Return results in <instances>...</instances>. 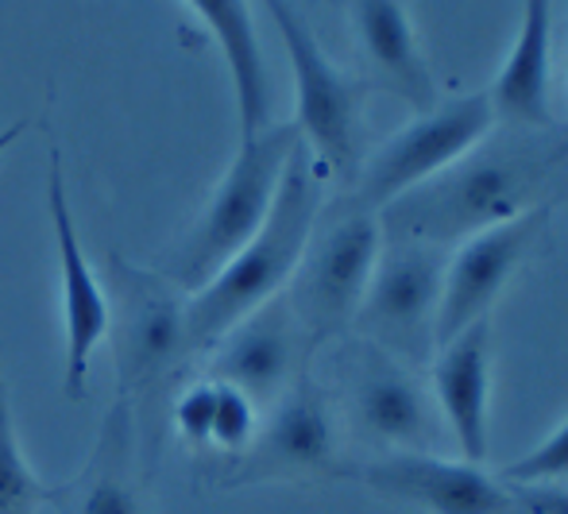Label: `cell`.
<instances>
[{"mask_svg":"<svg viewBox=\"0 0 568 514\" xmlns=\"http://www.w3.org/2000/svg\"><path fill=\"white\" fill-rule=\"evenodd\" d=\"M322 202L325 174L317 171L310 151L298 143L291 163H286V174L278 182L275 205H271L263 229L232 255L202 291L186 294V306H182L186 356L213 352L232 325H240L255 310H263L278 294H286L302 255H306L310 236H314L317 221H322Z\"/></svg>","mask_w":568,"mask_h":514,"instance_id":"cell-1","label":"cell"},{"mask_svg":"<svg viewBox=\"0 0 568 514\" xmlns=\"http://www.w3.org/2000/svg\"><path fill=\"white\" fill-rule=\"evenodd\" d=\"M557 163L561 151L546 148H487L484 155H464L449 171L383 209V240L437 252L460 244L491 224L541 205L538 190Z\"/></svg>","mask_w":568,"mask_h":514,"instance_id":"cell-2","label":"cell"},{"mask_svg":"<svg viewBox=\"0 0 568 514\" xmlns=\"http://www.w3.org/2000/svg\"><path fill=\"white\" fill-rule=\"evenodd\" d=\"M298 143L302 135L294 124H267L263 132L240 140L210 205L197 216L190 236L182 240L179 255H174L171 271H166V279L182 294L202 291L232 255L263 229L271 205H275L278 182L286 174V163H291Z\"/></svg>","mask_w":568,"mask_h":514,"instance_id":"cell-3","label":"cell"},{"mask_svg":"<svg viewBox=\"0 0 568 514\" xmlns=\"http://www.w3.org/2000/svg\"><path fill=\"white\" fill-rule=\"evenodd\" d=\"M283 36L286 59L294 74V120L302 148L317 163L325 179H352L359 167V117H364V90L344 78L306 16L291 0H263Z\"/></svg>","mask_w":568,"mask_h":514,"instance_id":"cell-4","label":"cell"},{"mask_svg":"<svg viewBox=\"0 0 568 514\" xmlns=\"http://www.w3.org/2000/svg\"><path fill=\"white\" fill-rule=\"evenodd\" d=\"M383 255V224L379 213L352 205L322 232L314 229L286 286V306L298 321L310 352L325 341L341 336L356 321V310L367 294V283L375 275V263Z\"/></svg>","mask_w":568,"mask_h":514,"instance_id":"cell-5","label":"cell"},{"mask_svg":"<svg viewBox=\"0 0 568 514\" xmlns=\"http://www.w3.org/2000/svg\"><path fill=\"white\" fill-rule=\"evenodd\" d=\"M116 299H109V336L116 349V395L140 414L143 403L155 399L171 367L186 356L182 344V306L186 294L166 275H151L120 255H109Z\"/></svg>","mask_w":568,"mask_h":514,"instance_id":"cell-6","label":"cell"},{"mask_svg":"<svg viewBox=\"0 0 568 514\" xmlns=\"http://www.w3.org/2000/svg\"><path fill=\"white\" fill-rule=\"evenodd\" d=\"M495 128V109L487 93H468L449 104H434L414 124H406L395 140H387L359 171L356 209L383 213L390 202L437 179L479 148Z\"/></svg>","mask_w":568,"mask_h":514,"instance_id":"cell-7","label":"cell"},{"mask_svg":"<svg viewBox=\"0 0 568 514\" xmlns=\"http://www.w3.org/2000/svg\"><path fill=\"white\" fill-rule=\"evenodd\" d=\"M445 260L437 248L383 240V255L352 325L390 360L418 364L437 349V302H442Z\"/></svg>","mask_w":568,"mask_h":514,"instance_id":"cell-8","label":"cell"},{"mask_svg":"<svg viewBox=\"0 0 568 514\" xmlns=\"http://www.w3.org/2000/svg\"><path fill=\"white\" fill-rule=\"evenodd\" d=\"M47 213L54 229V252H59V294H62V391L70 403H82L90 391V364L98 349L109 341V291L98 279L93 263L85 260L78 224L70 213L67 171H62V151H51L47 163Z\"/></svg>","mask_w":568,"mask_h":514,"instance_id":"cell-9","label":"cell"},{"mask_svg":"<svg viewBox=\"0 0 568 514\" xmlns=\"http://www.w3.org/2000/svg\"><path fill=\"white\" fill-rule=\"evenodd\" d=\"M337 425H333L325 391L310 375H298L278 403L263 411L252 449L232 461L225 487L275 484V480L337 476Z\"/></svg>","mask_w":568,"mask_h":514,"instance_id":"cell-10","label":"cell"},{"mask_svg":"<svg viewBox=\"0 0 568 514\" xmlns=\"http://www.w3.org/2000/svg\"><path fill=\"white\" fill-rule=\"evenodd\" d=\"M337 476L422 514H523L515 487L484 472V464L445 461L434 453H395L364 468L341 464Z\"/></svg>","mask_w":568,"mask_h":514,"instance_id":"cell-11","label":"cell"},{"mask_svg":"<svg viewBox=\"0 0 568 514\" xmlns=\"http://www.w3.org/2000/svg\"><path fill=\"white\" fill-rule=\"evenodd\" d=\"M546 224L549 205L541 202L456 244V255L445 260L442 302H437V349L449 344L468 325H476V321H487V310L495 306V299L510 283L518 263L526 260L534 240L546 232Z\"/></svg>","mask_w":568,"mask_h":514,"instance_id":"cell-12","label":"cell"},{"mask_svg":"<svg viewBox=\"0 0 568 514\" xmlns=\"http://www.w3.org/2000/svg\"><path fill=\"white\" fill-rule=\"evenodd\" d=\"M310 356L314 352H310L286 299L278 294L275 302H267L263 310H255L252 318H244L221 336L205 375L232 383L260 411H267L271 403H278L294 387L298 375H306Z\"/></svg>","mask_w":568,"mask_h":514,"instance_id":"cell-13","label":"cell"},{"mask_svg":"<svg viewBox=\"0 0 568 514\" xmlns=\"http://www.w3.org/2000/svg\"><path fill=\"white\" fill-rule=\"evenodd\" d=\"M429 399L449 425L460 461L484 464L491 445V321H476L437 349Z\"/></svg>","mask_w":568,"mask_h":514,"instance_id":"cell-14","label":"cell"},{"mask_svg":"<svg viewBox=\"0 0 568 514\" xmlns=\"http://www.w3.org/2000/svg\"><path fill=\"white\" fill-rule=\"evenodd\" d=\"M352 422L372 441L390 445L395 453H429V441L437 437L434 399L390 356L372 360L356 380Z\"/></svg>","mask_w":568,"mask_h":514,"instance_id":"cell-15","label":"cell"},{"mask_svg":"<svg viewBox=\"0 0 568 514\" xmlns=\"http://www.w3.org/2000/svg\"><path fill=\"white\" fill-rule=\"evenodd\" d=\"M135 453H140V425L132 406L116 395L85 456V468L67 492H59L67 495V514H148Z\"/></svg>","mask_w":568,"mask_h":514,"instance_id":"cell-16","label":"cell"},{"mask_svg":"<svg viewBox=\"0 0 568 514\" xmlns=\"http://www.w3.org/2000/svg\"><path fill=\"white\" fill-rule=\"evenodd\" d=\"M549 62H554V0H523L515 47L487 90L495 120L518 128L549 124Z\"/></svg>","mask_w":568,"mask_h":514,"instance_id":"cell-17","label":"cell"},{"mask_svg":"<svg viewBox=\"0 0 568 514\" xmlns=\"http://www.w3.org/2000/svg\"><path fill=\"white\" fill-rule=\"evenodd\" d=\"M197 12L202 28L213 36V43L225 54V67L232 78V98H236L240 140L267 128V67H263L260 36L247 0H186Z\"/></svg>","mask_w":568,"mask_h":514,"instance_id":"cell-18","label":"cell"},{"mask_svg":"<svg viewBox=\"0 0 568 514\" xmlns=\"http://www.w3.org/2000/svg\"><path fill=\"white\" fill-rule=\"evenodd\" d=\"M356 31L364 54L379 78L398 93L410 109L429 112L437 104V85L418 51V36L398 0H356Z\"/></svg>","mask_w":568,"mask_h":514,"instance_id":"cell-19","label":"cell"},{"mask_svg":"<svg viewBox=\"0 0 568 514\" xmlns=\"http://www.w3.org/2000/svg\"><path fill=\"white\" fill-rule=\"evenodd\" d=\"M263 411L232 387L225 380H202L186 383L171 403V425L190 449H205V453H221L229 461L244 456L252 449L255 433H260Z\"/></svg>","mask_w":568,"mask_h":514,"instance_id":"cell-20","label":"cell"},{"mask_svg":"<svg viewBox=\"0 0 568 514\" xmlns=\"http://www.w3.org/2000/svg\"><path fill=\"white\" fill-rule=\"evenodd\" d=\"M59 487L43 484L16 441L12 403H8L4 356H0V514H39V507L54 503Z\"/></svg>","mask_w":568,"mask_h":514,"instance_id":"cell-21","label":"cell"},{"mask_svg":"<svg viewBox=\"0 0 568 514\" xmlns=\"http://www.w3.org/2000/svg\"><path fill=\"white\" fill-rule=\"evenodd\" d=\"M499 480L515 487L561 484V480H568V417L541 441V445H534L526 456L510 461L507 468L499 472Z\"/></svg>","mask_w":568,"mask_h":514,"instance_id":"cell-22","label":"cell"},{"mask_svg":"<svg viewBox=\"0 0 568 514\" xmlns=\"http://www.w3.org/2000/svg\"><path fill=\"white\" fill-rule=\"evenodd\" d=\"M515 495H518L523 514H568V487H561V484L515 487Z\"/></svg>","mask_w":568,"mask_h":514,"instance_id":"cell-23","label":"cell"},{"mask_svg":"<svg viewBox=\"0 0 568 514\" xmlns=\"http://www.w3.org/2000/svg\"><path fill=\"white\" fill-rule=\"evenodd\" d=\"M23 132H28V120H16V124H8L4 132H0V155H4V151L12 148V143L20 140Z\"/></svg>","mask_w":568,"mask_h":514,"instance_id":"cell-24","label":"cell"}]
</instances>
